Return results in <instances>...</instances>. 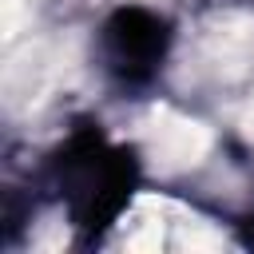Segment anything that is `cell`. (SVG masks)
Listing matches in <instances>:
<instances>
[{"label": "cell", "instance_id": "cell-1", "mask_svg": "<svg viewBox=\"0 0 254 254\" xmlns=\"http://www.w3.org/2000/svg\"><path fill=\"white\" fill-rule=\"evenodd\" d=\"M64 163V187H67V198L75 206V214L83 222H103L111 218L123 198L131 194V163L123 159V151L107 147L99 131H79L67 151L60 155Z\"/></svg>", "mask_w": 254, "mask_h": 254}, {"label": "cell", "instance_id": "cell-2", "mask_svg": "<svg viewBox=\"0 0 254 254\" xmlns=\"http://www.w3.org/2000/svg\"><path fill=\"white\" fill-rule=\"evenodd\" d=\"M171 48V24L147 8H119L99 28L103 71L123 87H143L159 75Z\"/></svg>", "mask_w": 254, "mask_h": 254}]
</instances>
